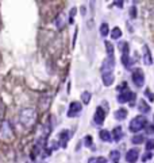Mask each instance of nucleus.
<instances>
[{
    "mask_svg": "<svg viewBox=\"0 0 154 163\" xmlns=\"http://www.w3.org/2000/svg\"><path fill=\"white\" fill-rule=\"evenodd\" d=\"M112 139L115 142H119L122 137H123V131H122V127H115L112 129V133H111Z\"/></svg>",
    "mask_w": 154,
    "mask_h": 163,
    "instance_id": "nucleus-12",
    "label": "nucleus"
},
{
    "mask_svg": "<svg viewBox=\"0 0 154 163\" xmlns=\"http://www.w3.org/2000/svg\"><path fill=\"white\" fill-rule=\"evenodd\" d=\"M70 139V132L68 131V129H62V131L60 132V140H61V147H66L68 144V140Z\"/></svg>",
    "mask_w": 154,
    "mask_h": 163,
    "instance_id": "nucleus-9",
    "label": "nucleus"
},
{
    "mask_svg": "<svg viewBox=\"0 0 154 163\" xmlns=\"http://www.w3.org/2000/svg\"><path fill=\"white\" fill-rule=\"evenodd\" d=\"M131 78H132V82L135 84V86H138V88L143 86V84H145V74H143V72H142L141 69H135V70L132 72Z\"/></svg>",
    "mask_w": 154,
    "mask_h": 163,
    "instance_id": "nucleus-4",
    "label": "nucleus"
},
{
    "mask_svg": "<svg viewBox=\"0 0 154 163\" xmlns=\"http://www.w3.org/2000/svg\"><path fill=\"white\" fill-rule=\"evenodd\" d=\"M143 63L145 65H152L153 59H152V54H150V50L147 46H143Z\"/></svg>",
    "mask_w": 154,
    "mask_h": 163,
    "instance_id": "nucleus-11",
    "label": "nucleus"
},
{
    "mask_svg": "<svg viewBox=\"0 0 154 163\" xmlns=\"http://www.w3.org/2000/svg\"><path fill=\"white\" fill-rule=\"evenodd\" d=\"M126 117H127V111H126L124 108H120L115 112V119L116 120H124Z\"/></svg>",
    "mask_w": 154,
    "mask_h": 163,
    "instance_id": "nucleus-17",
    "label": "nucleus"
},
{
    "mask_svg": "<svg viewBox=\"0 0 154 163\" xmlns=\"http://www.w3.org/2000/svg\"><path fill=\"white\" fill-rule=\"evenodd\" d=\"M146 125H147V120H146L145 116H137L134 117L130 123V131L131 132H139L141 129H143Z\"/></svg>",
    "mask_w": 154,
    "mask_h": 163,
    "instance_id": "nucleus-2",
    "label": "nucleus"
},
{
    "mask_svg": "<svg viewBox=\"0 0 154 163\" xmlns=\"http://www.w3.org/2000/svg\"><path fill=\"white\" fill-rule=\"evenodd\" d=\"M130 15H131V18H135V16H137V8L135 7L130 8Z\"/></svg>",
    "mask_w": 154,
    "mask_h": 163,
    "instance_id": "nucleus-33",
    "label": "nucleus"
},
{
    "mask_svg": "<svg viewBox=\"0 0 154 163\" xmlns=\"http://www.w3.org/2000/svg\"><path fill=\"white\" fill-rule=\"evenodd\" d=\"M104 119H105V112L101 107H97L96 108V112H95V116H93V120H95V124L96 125H101L104 123Z\"/></svg>",
    "mask_w": 154,
    "mask_h": 163,
    "instance_id": "nucleus-8",
    "label": "nucleus"
},
{
    "mask_svg": "<svg viewBox=\"0 0 154 163\" xmlns=\"http://www.w3.org/2000/svg\"><path fill=\"white\" fill-rule=\"evenodd\" d=\"M108 32H109L108 24H107V23H103V24L100 26V34H101V36H107Z\"/></svg>",
    "mask_w": 154,
    "mask_h": 163,
    "instance_id": "nucleus-22",
    "label": "nucleus"
},
{
    "mask_svg": "<svg viewBox=\"0 0 154 163\" xmlns=\"http://www.w3.org/2000/svg\"><path fill=\"white\" fill-rule=\"evenodd\" d=\"M12 129H11V125L8 124V123H3L2 124V127H0V137H2L3 140H11L12 139Z\"/></svg>",
    "mask_w": 154,
    "mask_h": 163,
    "instance_id": "nucleus-5",
    "label": "nucleus"
},
{
    "mask_svg": "<svg viewBox=\"0 0 154 163\" xmlns=\"http://www.w3.org/2000/svg\"><path fill=\"white\" fill-rule=\"evenodd\" d=\"M81 100H83L84 104H89V101H91V93L83 92V95H81Z\"/></svg>",
    "mask_w": 154,
    "mask_h": 163,
    "instance_id": "nucleus-25",
    "label": "nucleus"
},
{
    "mask_svg": "<svg viewBox=\"0 0 154 163\" xmlns=\"http://www.w3.org/2000/svg\"><path fill=\"white\" fill-rule=\"evenodd\" d=\"M103 76V84L105 85V86H111L112 82H113V74L112 73H104Z\"/></svg>",
    "mask_w": 154,
    "mask_h": 163,
    "instance_id": "nucleus-13",
    "label": "nucleus"
},
{
    "mask_svg": "<svg viewBox=\"0 0 154 163\" xmlns=\"http://www.w3.org/2000/svg\"><path fill=\"white\" fill-rule=\"evenodd\" d=\"M126 161L128 163H135L138 161V150L137 148H132L126 154Z\"/></svg>",
    "mask_w": 154,
    "mask_h": 163,
    "instance_id": "nucleus-10",
    "label": "nucleus"
},
{
    "mask_svg": "<svg viewBox=\"0 0 154 163\" xmlns=\"http://www.w3.org/2000/svg\"><path fill=\"white\" fill-rule=\"evenodd\" d=\"M143 140H145L143 135H134L132 139H131V142L134 144H141V143H143Z\"/></svg>",
    "mask_w": 154,
    "mask_h": 163,
    "instance_id": "nucleus-23",
    "label": "nucleus"
},
{
    "mask_svg": "<svg viewBox=\"0 0 154 163\" xmlns=\"http://www.w3.org/2000/svg\"><path fill=\"white\" fill-rule=\"evenodd\" d=\"M83 109V105L79 101H72L70 103V107H69V111H68V117H75V116H79V113L81 112Z\"/></svg>",
    "mask_w": 154,
    "mask_h": 163,
    "instance_id": "nucleus-6",
    "label": "nucleus"
},
{
    "mask_svg": "<svg viewBox=\"0 0 154 163\" xmlns=\"http://www.w3.org/2000/svg\"><path fill=\"white\" fill-rule=\"evenodd\" d=\"M58 147H60V146H58V143H57V142H53L51 146H50V148H51V150H57Z\"/></svg>",
    "mask_w": 154,
    "mask_h": 163,
    "instance_id": "nucleus-34",
    "label": "nucleus"
},
{
    "mask_svg": "<svg viewBox=\"0 0 154 163\" xmlns=\"http://www.w3.org/2000/svg\"><path fill=\"white\" fill-rule=\"evenodd\" d=\"M54 23H55V27L58 28V30H62V28H64V26H65L64 15H62V14L57 15V16H55V19H54Z\"/></svg>",
    "mask_w": 154,
    "mask_h": 163,
    "instance_id": "nucleus-14",
    "label": "nucleus"
},
{
    "mask_svg": "<svg viewBox=\"0 0 154 163\" xmlns=\"http://www.w3.org/2000/svg\"><path fill=\"white\" fill-rule=\"evenodd\" d=\"M19 120L24 127H32L36 121V112L32 108H24L19 112Z\"/></svg>",
    "mask_w": 154,
    "mask_h": 163,
    "instance_id": "nucleus-1",
    "label": "nucleus"
},
{
    "mask_svg": "<svg viewBox=\"0 0 154 163\" xmlns=\"http://www.w3.org/2000/svg\"><path fill=\"white\" fill-rule=\"evenodd\" d=\"M84 143H85V146H87V147H91L92 146V137L91 136H87L84 139Z\"/></svg>",
    "mask_w": 154,
    "mask_h": 163,
    "instance_id": "nucleus-29",
    "label": "nucleus"
},
{
    "mask_svg": "<svg viewBox=\"0 0 154 163\" xmlns=\"http://www.w3.org/2000/svg\"><path fill=\"white\" fill-rule=\"evenodd\" d=\"M146 128H147V132H154V127H152V125H146Z\"/></svg>",
    "mask_w": 154,
    "mask_h": 163,
    "instance_id": "nucleus-36",
    "label": "nucleus"
},
{
    "mask_svg": "<svg viewBox=\"0 0 154 163\" xmlns=\"http://www.w3.org/2000/svg\"><path fill=\"white\" fill-rule=\"evenodd\" d=\"M113 4H115L116 7H119V8H123V2H113Z\"/></svg>",
    "mask_w": 154,
    "mask_h": 163,
    "instance_id": "nucleus-35",
    "label": "nucleus"
},
{
    "mask_svg": "<svg viewBox=\"0 0 154 163\" xmlns=\"http://www.w3.org/2000/svg\"><path fill=\"white\" fill-rule=\"evenodd\" d=\"M146 150H147V151L154 150V139H149L147 142H146Z\"/></svg>",
    "mask_w": 154,
    "mask_h": 163,
    "instance_id": "nucleus-27",
    "label": "nucleus"
},
{
    "mask_svg": "<svg viewBox=\"0 0 154 163\" xmlns=\"http://www.w3.org/2000/svg\"><path fill=\"white\" fill-rule=\"evenodd\" d=\"M104 44H105V47H107V54H108V57H113V46H112V43L108 42V40H105Z\"/></svg>",
    "mask_w": 154,
    "mask_h": 163,
    "instance_id": "nucleus-24",
    "label": "nucleus"
},
{
    "mask_svg": "<svg viewBox=\"0 0 154 163\" xmlns=\"http://www.w3.org/2000/svg\"><path fill=\"white\" fill-rule=\"evenodd\" d=\"M50 101H51V97H43L42 100H41V109L42 111H46V109L50 107Z\"/></svg>",
    "mask_w": 154,
    "mask_h": 163,
    "instance_id": "nucleus-18",
    "label": "nucleus"
},
{
    "mask_svg": "<svg viewBox=\"0 0 154 163\" xmlns=\"http://www.w3.org/2000/svg\"><path fill=\"white\" fill-rule=\"evenodd\" d=\"M88 163H107V159L105 158H91V159L88 161Z\"/></svg>",
    "mask_w": 154,
    "mask_h": 163,
    "instance_id": "nucleus-26",
    "label": "nucleus"
},
{
    "mask_svg": "<svg viewBox=\"0 0 154 163\" xmlns=\"http://www.w3.org/2000/svg\"><path fill=\"white\" fill-rule=\"evenodd\" d=\"M138 108H139V112H141V113H147V112H150V105L146 103L145 100H141V101H139V105H138Z\"/></svg>",
    "mask_w": 154,
    "mask_h": 163,
    "instance_id": "nucleus-16",
    "label": "nucleus"
},
{
    "mask_svg": "<svg viewBox=\"0 0 154 163\" xmlns=\"http://www.w3.org/2000/svg\"><path fill=\"white\" fill-rule=\"evenodd\" d=\"M152 156H153V154H152V152H147V154H145V155L142 156V161H143V162H147V161L152 159Z\"/></svg>",
    "mask_w": 154,
    "mask_h": 163,
    "instance_id": "nucleus-30",
    "label": "nucleus"
},
{
    "mask_svg": "<svg viewBox=\"0 0 154 163\" xmlns=\"http://www.w3.org/2000/svg\"><path fill=\"white\" fill-rule=\"evenodd\" d=\"M119 49L122 51V55H128V43L127 42H119Z\"/></svg>",
    "mask_w": 154,
    "mask_h": 163,
    "instance_id": "nucleus-20",
    "label": "nucleus"
},
{
    "mask_svg": "<svg viewBox=\"0 0 154 163\" xmlns=\"http://www.w3.org/2000/svg\"><path fill=\"white\" fill-rule=\"evenodd\" d=\"M109 158H111V161L113 163H119V161H120V152L116 151V150H113V151L109 152Z\"/></svg>",
    "mask_w": 154,
    "mask_h": 163,
    "instance_id": "nucleus-19",
    "label": "nucleus"
},
{
    "mask_svg": "<svg viewBox=\"0 0 154 163\" xmlns=\"http://www.w3.org/2000/svg\"><path fill=\"white\" fill-rule=\"evenodd\" d=\"M111 36H112V39H119L122 36V30L119 27H113L112 32H111Z\"/></svg>",
    "mask_w": 154,
    "mask_h": 163,
    "instance_id": "nucleus-21",
    "label": "nucleus"
},
{
    "mask_svg": "<svg viewBox=\"0 0 154 163\" xmlns=\"http://www.w3.org/2000/svg\"><path fill=\"white\" fill-rule=\"evenodd\" d=\"M76 15V8H72L70 10V16H69V23H73V18Z\"/></svg>",
    "mask_w": 154,
    "mask_h": 163,
    "instance_id": "nucleus-32",
    "label": "nucleus"
},
{
    "mask_svg": "<svg viewBox=\"0 0 154 163\" xmlns=\"http://www.w3.org/2000/svg\"><path fill=\"white\" fill-rule=\"evenodd\" d=\"M145 95L149 97V100H150V101H153V100H154V96H153V93L150 92V89H149V88H147V89H146V91H145Z\"/></svg>",
    "mask_w": 154,
    "mask_h": 163,
    "instance_id": "nucleus-31",
    "label": "nucleus"
},
{
    "mask_svg": "<svg viewBox=\"0 0 154 163\" xmlns=\"http://www.w3.org/2000/svg\"><path fill=\"white\" fill-rule=\"evenodd\" d=\"M135 97H137L135 93L131 92V91H128V89H126L124 92H120V95L118 96V101H119L120 104H123V103H130V104H131V101L135 100Z\"/></svg>",
    "mask_w": 154,
    "mask_h": 163,
    "instance_id": "nucleus-3",
    "label": "nucleus"
},
{
    "mask_svg": "<svg viewBox=\"0 0 154 163\" xmlns=\"http://www.w3.org/2000/svg\"><path fill=\"white\" fill-rule=\"evenodd\" d=\"M113 66H115L113 57H108V58L104 59V62H103V66H101V74H104V73H112Z\"/></svg>",
    "mask_w": 154,
    "mask_h": 163,
    "instance_id": "nucleus-7",
    "label": "nucleus"
},
{
    "mask_svg": "<svg viewBox=\"0 0 154 163\" xmlns=\"http://www.w3.org/2000/svg\"><path fill=\"white\" fill-rule=\"evenodd\" d=\"M99 136H100V139L103 140V142H111L112 140L111 133H109L107 129H101V131L99 132Z\"/></svg>",
    "mask_w": 154,
    "mask_h": 163,
    "instance_id": "nucleus-15",
    "label": "nucleus"
},
{
    "mask_svg": "<svg viewBox=\"0 0 154 163\" xmlns=\"http://www.w3.org/2000/svg\"><path fill=\"white\" fill-rule=\"evenodd\" d=\"M130 62H131V61H130V57L128 55H122V63H123L126 68L130 66Z\"/></svg>",
    "mask_w": 154,
    "mask_h": 163,
    "instance_id": "nucleus-28",
    "label": "nucleus"
}]
</instances>
